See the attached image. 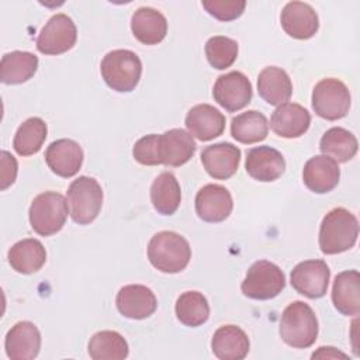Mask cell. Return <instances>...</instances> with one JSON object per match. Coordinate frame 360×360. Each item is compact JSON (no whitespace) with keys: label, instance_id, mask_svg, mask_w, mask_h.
I'll return each mask as SVG.
<instances>
[{"label":"cell","instance_id":"3957f363","mask_svg":"<svg viewBox=\"0 0 360 360\" xmlns=\"http://www.w3.org/2000/svg\"><path fill=\"white\" fill-rule=\"evenodd\" d=\"M280 336L294 349L311 347L318 338V319L312 308L304 301H294L281 315Z\"/></svg>","mask_w":360,"mask_h":360},{"label":"cell","instance_id":"484cf974","mask_svg":"<svg viewBox=\"0 0 360 360\" xmlns=\"http://www.w3.org/2000/svg\"><path fill=\"white\" fill-rule=\"evenodd\" d=\"M257 91L266 103L280 105L291 98L292 83L284 69L267 66L257 76Z\"/></svg>","mask_w":360,"mask_h":360},{"label":"cell","instance_id":"d4e9b609","mask_svg":"<svg viewBox=\"0 0 360 360\" xmlns=\"http://www.w3.org/2000/svg\"><path fill=\"white\" fill-rule=\"evenodd\" d=\"M332 302L346 316L360 312V276L357 270H346L335 277L332 287Z\"/></svg>","mask_w":360,"mask_h":360},{"label":"cell","instance_id":"f35d334b","mask_svg":"<svg viewBox=\"0 0 360 360\" xmlns=\"http://www.w3.org/2000/svg\"><path fill=\"white\" fill-rule=\"evenodd\" d=\"M311 357L312 359H315V357H322V359H325V357H346V354L339 352V350H336L335 347H330V346L325 347V346H322Z\"/></svg>","mask_w":360,"mask_h":360},{"label":"cell","instance_id":"4dcf8cb0","mask_svg":"<svg viewBox=\"0 0 360 360\" xmlns=\"http://www.w3.org/2000/svg\"><path fill=\"white\" fill-rule=\"evenodd\" d=\"M357 146L356 136L342 127L329 128L319 142L322 155L332 158L338 163H346L353 159L357 153Z\"/></svg>","mask_w":360,"mask_h":360},{"label":"cell","instance_id":"44dd1931","mask_svg":"<svg viewBox=\"0 0 360 360\" xmlns=\"http://www.w3.org/2000/svg\"><path fill=\"white\" fill-rule=\"evenodd\" d=\"M186 128L198 141H211L222 135L225 115L211 104H197L186 115Z\"/></svg>","mask_w":360,"mask_h":360},{"label":"cell","instance_id":"4316f807","mask_svg":"<svg viewBox=\"0 0 360 360\" xmlns=\"http://www.w3.org/2000/svg\"><path fill=\"white\" fill-rule=\"evenodd\" d=\"M7 259L11 269L17 273L32 274L45 264L46 250L38 239L27 238L10 248Z\"/></svg>","mask_w":360,"mask_h":360},{"label":"cell","instance_id":"836d02e7","mask_svg":"<svg viewBox=\"0 0 360 360\" xmlns=\"http://www.w3.org/2000/svg\"><path fill=\"white\" fill-rule=\"evenodd\" d=\"M177 319L190 328H197L205 323L210 318V304L198 291H186L176 301Z\"/></svg>","mask_w":360,"mask_h":360},{"label":"cell","instance_id":"7402d4cb","mask_svg":"<svg viewBox=\"0 0 360 360\" xmlns=\"http://www.w3.org/2000/svg\"><path fill=\"white\" fill-rule=\"evenodd\" d=\"M250 342L243 329L236 325L218 328L211 339V349L219 360H242L248 356Z\"/></svg>","mask_w":360,"mask_h":360},{"label":"cell","instance_id":"d6986e66","mask_svg":"<svg viewBox=\"0 0 360 360\" xmlns=\"http://www.w3.org/2000/svg\"><path fill=\"white\" fill-rule=\"evenodd\" d=\"M311 125V114L297 103H284L277 105L270 117L271 131L287 139L300 138Z\"/></svg>","mask_w":360,"mask_h":360},{"label":"cell","instance_id":"277c9868","mask_svg":"<svg viewBox=\"0 0 360 360\" xmlns=\"http://www.w3.org/2000/svg\"><path fill=\"white\" fill-rule=\"evenodd\" d=\"M100 72L108 87L118 93H129L139 83L142 62L129 49H114L103 58Z\"/></svg>","mask_w":360,"mask_h":360},{"label":"cell","instance_id":"1f68e13d","mask_svg":"<svg viewBox=\"0 0 360 360\" xmlns=\"http://www.w3.org/2000/svg\"><path fill=\"white\" fill-rule=\"evenodd\" d=\"M128 353L127 340L115 330H100L90 338L89 356L93 360H122Z\"/></svg>","mask_w":360,"mask_h":360},{"label":"cell","instance_id":"f546056e","mask_svg":"<svg viewBox=\"0 0 360 360\" xmlns=\"http://www.w3.org/2000/svg\"><path fill=\"white\" fill-rule=\"evenodd\" d=\"M269 122L263 112L249 110L238 114L231 121V135L240 143L250 145L266 139Z\"/></svg>","mask_w":360,"mask_h":360},{"label":"cell","instance_id":"d6a6232c","mask_svg":"<svg viewBox=\"0 0 360 360\" xmlns=\"http://www.w3.org/2000/svg\"><path fill=\"white\" fill-rule=\"evenodd\" d=\"M46 134L48 128L45 121L39 117H31L18 127L13 139V148L20 156H31L39 152L46 139Z\"/></svg>","mask_w":360,"mask_h":360},{"label":"cell","instance_id":"52a82bcc","mask_svg":"<svg viewBox=\"0 0 360 360\" xmlns=\"http://www.w3.org/2000/svg\"><path fill=\"white\" fill-rule=\"evenodd\" d=\"M285 287V276L283 270L269 262L257 260L255 262L240 284L243 295L252 300L266 301L277 297Z\"/></svg>","mask_w":360,"mask_h":360},{"label":"cell","instance_id":"8d00e7d4","mask_svg":"<svg viewBox=\"0 0 360 360\" xmlns=\"http://www.w3.org/2000/svg\"><path fill=\"white\" fill-rule=\"evenodd\" d=\"M202 7L205 11L219 21H232L242 15L246 7V1H219V0H204Z\"/></svg>","mask_w":360,"mask_h":360},{"label":"cell","instance_id":"603a6c76","mask_svg":"<svg viewBox=\"0 0 360 360\" xmlns=\"http://www.w3.org/2000/svg\"><path fill=\"white\" fill-rule=\"evenodd\" d=\"M197 145L193 136L181 129L173 128L160 134V159L162 165L179 167L187 163L195 153Z\"/></svg>","mask_w":360,"mask_h":360},{"label":"cell","instance_id":"2e32d148","mask_svg":"<svg viewBox=\"0 0 360 360\" xmlns=\"http://www.w3.org/2000/svg\"><path fill=\"white\" fill-rule=\"evenodd\" d=\"M280 22L285 34L295 39H309L319 28L316 11L302 1L287 3L281 11Z\"/></svg>","mask_w":360,"mask_h":360},{"label":"cell","instance_id":"f1b7e54d","mask_svg":"<svg viewBox=\"0 0 360 360\" xmlns=\"http://www.w3.org/2000/svg\"><path fill=\"white\" fill-rule=\"evenodd\" d=\"M150 201L162 215H173L181 201V190L177 179L170 172L160 173L150 186Z\"/></svg>","mask_w":360,"mask_h":360},{"label":"cell","instance_id":"30bf717a","mask_svg":"<svg viewBox=\"0 0 360 360\" xmlns=\"http://www.w3.org/2000/svg\"><path fill=\"white\" fill-rule=\"evenodd\" d=\"M330 270L326 262L311 259L300 262L290 274L292 288L307 298H321L326 294Z\"/></svg>","mask_w":360,"mask_h":360},{"label":"cell","instance_id":"cb8c5ba5","mask_svg":"<svg viewBox=\"0 0 360 360\" xmlns=\"http://www.w3.org/2000/svg\"><path fill=\"white\" fill-rule=\"evenodd\" d=\"M134 37L143 45H156L167 34L166 17L152 7H139L131 17Z\"/></svg>","mask_w":360,"mask_h":360},{"label":"cell","instance_id":"ba28073f","mask_svg":"<svg viewBox=\"0 0 360 360\" xmlns=\"http://www.w3.org/2000/svg\"><path fill=\"white\" fill-rule=\"evenodd\" d=\"M350 103V91L339 79H322L312 90V108L323 120L336 121L343 118L349 112Z\"/></svg>","mask_w":360,"mask_h":360},{"label":"cell","instance_id":"5bb4252c","mask_svg":"<svg viewBox=\"0 0 360 360\" xmlns=\"http://www.w3.org/2000/svg\"><path fill=\"white\" fill-rule=\"evenodd\" d=\"M201 162L205 172L217 180L232 177L240 163V149L229 142L208 145L201 152Z\"/></svg>","mask_w":360,"mask_h":360},{"label":"cell","instance_id":"7c38bea8","mask_svg":"<svg viewBox=\"0 0 360 360\" xmlns=\"http://www.w3.org/2000/svg\"><path fill=\"white\" fill-rule=\"evenodd\" d=\"M233 208L232 195L221 184H205L195 195V212L205 222L225 221Z\"/></svg>","mask_w":360,"mask_h":360},{"label":"cell","instance_id":"d590c367","mask_svg":"<svg viewBox=\"0 0 360 360\" xmlns=\"http://www.w3.org/2000/svg\"><path fill=\"white\" fill-rule=\"evenodd\" d=\"M134 159L145 166L162 165L160 159V135L150 134L138 139L132 148Z\"/></svg>","mask_w":360,"mask_h":360},{"label":"cell","instance_id":"ac0fdd59","mask_svg":"<svg viewBox=\"0 0 360 360\" xmlns=\"http://www.w3.org/2000/svg\"><path fill=\"white\" fill-rule=\"evenodd\" d=\"M4 347L11 360H32L41 349V333L30 321H20L6 335Z\"/></svg>","mask_w":360,"mask_h":360},{"label":"cell","instance_id":"e0dca14e","mask_svg":"<svg viewBox=\"0 0 360 360\" xmlns=\"http://www.w3.org/2000/svg\"><path fill=\"white\" fill-rule=\"evenodd\" d=\"M245 169L257 181H274L285 170V160L277 149L271 146H256L248 150Z\"/></svg>","mask_w":360,"mask_h":360},{"label":"cell","instance_id":"4fadbf2b","mask_svg":"<svg viewBox=\"0 0 360 360\" xmlns=\"http://www.w3.org/2000/svg\"><path fill=\"white\" fill-rule=\"evenodd\" d=\"M115 305L118 312L128 319H145L156 311L158 300L149 287L128 284L117 292Z\"/></svg>","mask_w":360,"mask_h":360},{"label":"cell","instance_id":"e575fe53","mask_svg":"<svg viewBox=\"0 0 360 360\" xmlns=\"http://www.w3.org/2000/svg\"><path fill=\"white\" fill-rule=\"evenodd\" d=\"M205 56L208 63L218 70L233 65L238 58V42L224 35L211 37L205 42Z\"/></svg>","mask_w":360,"mask_h":360},{"label":"cell","instance_id":"83f0119b","mask_svg":"<svg viewBox=\"0 0 360 360\" xmlns=\"http://www.w3.org/2000/svg\"><path fill=\"white\" fill-rule=\"evenodd\" d=\"M38 69V58L25 51H13L3 55L0 80L4 84H21L30 80Z\"/></svg>","mask_w":360,"mask_h":360},{"label":"cell","instance_id":"9a60e30c","mask_svg":"<svg viewBox=\"0 0 360 360\" xmlns=\"http://www.w3.org/2000/svg\"><path fill=\"white\" fill-rule=\"evenodd\" d=\"M83 149L73 139H56L45 150V162L48 167L60 177L75 176L83 165Z\"/></svg>","mask_w":360,"mask_h":360},{"label":"cell","instance_id":"8fae6325","mask_svg":"<svg viewBox=\"0 0 360 360\" xmlns=\"http://www.w3.org/2000/svg\"><path fill=\"white\" fill-rule=\"evenodd\" d=\"M253 96L250 80L238 70L221 75L212 89L214 100L228 112L245 108Z\"/></svg>","mask_w":360,"mask_h":360},{"label":"cell","instance_id":"5b68a950","mask_svg":"<svg viewBox=\"0 0 360 360\" xmlns=\"http://www.w3.org/2000/svg\"><path fill=\"white\" fill-rule=\"evenodd\" d=\"M68 214V201L56 191L38 194L32 200L28 211L31 228L41 236H51L59 232L66 222Z\"/></svg>","mask_w":360,"mask_h":360},{"label":"cell","instance_id":"7a4b0ae2","mask_svg":"<svg viewBox=\"0 0 360 360\" xmlns=\"http://www.w3.org/2000/svg\"><path fill=\"white\" fill-rule=\"evenodd\" d=\"M148 259L162 273H180L191 259V248L187 239L177 232L162 231L150 238L148 243Z\"/></svg>","mask_w":360,"mask_h":360},{"label":"cell","instance_id":"ffe728a7","mask_svg":"<svg viewBox=\"0 0 360 360\" xmlns=\"http://www.w3.org/2000/svg\"><path fill=\"white\" fill-rule=\"evenodd\" d=\"M340 179V169L336 160L326 155H316L307 160L302 170V180L308 190L316 194L332 191Z\"/></svg>","mask_w":360,"mask_h":360},{"label":"cell","instance_id":"6da1fadb","mask_svg":"<svg viewBox=\"0 0 360 360\" xmlns=\"http://www.w3.org/2000/svg\"><path fill=\"white\" fill-rule=\"evenodd\" d=\"M359 236V221L349 210H330L319 226V249L323 255H338L352 249Z\"/></svg>","mask_w":360,"mask_h":360},{"label":"cell","instance_id":"8992f818","mask_svg":"<svg viewBox=\"0 0 360 360\" xmlns=\"http://www.w3.org/2000/svg\"><path fill=\"white\" fill-rule=\"evenodd\" d=\"M66 201L72 219L79 225L93 222L103 207V188L93 177L80 176L66 191Z\"/></svg>","mask_w":360,"mask_h":360},{"label":"cell","instance_id":"9c48e42d","mask_svg":"<svg viewBox=\"0 0 360 360\" xmlns=\"http://www.w3.org/2000/svg\"><path fill=\"white\" fill-rule=\"evenodd\" d=\"M77 39V28L73 20L58 13L42 27L37 38V49L44 55H60L72 49Z\"/></svg>","mask_w":360,"mask_h":360},{"label":"cell","instance_id":"74e56055","mask_svg":"<svg viewBox=\"0 0 360 360\" xmlns=\"http://www.w3.org/2000/svg\"><path fill=\"white\" fill-rule=\"evenodd\" d=\"M0 188L6 190L7 187H10L17 177V160L15 158L8 153L7 150H1L0 152Z\"/></svg>","mask_w":360,"mask_h":360}]
</instances>
